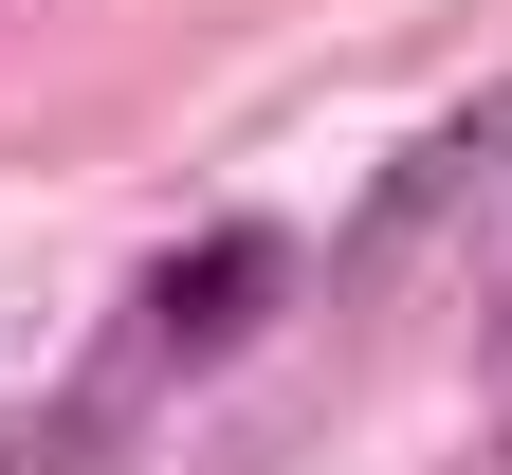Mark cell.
Instances as JSON below:
<instances>
[{
    "mask_svg": "<svg viewBox=\"0 0 512 475\" xmlns=\"http://www.w3.org/2000/svg\"><path fill=\"white\" fill-rule=\"evenodd\" d=\"M275 293H293V238H275V220H202V238H183L165 275H147L128 348H147V366H165V348H238V329L275 311Z\"/></svg>",
    "mask_w": 512,
    "mask_h": 475,
    "instance_id": "6da1fadb",
    "label": "cell"
},
{
    "mask_svg": "<svg viewBox=\"0 0 512 475\" xmlns=\"http://www.w3.org/2000/svg\"><path fill=\"white\" fill-rule=\"evenodd\" d=\"M476 201H512V92H476L439 147H403V165H384V201H366V275L439 256V220H476Z\"/></svg>",
    "mask_w": 512,
    "mask_h": 475,
    "instance_id": "7a4b0ae2",
    "label": "cell"
}]
</instances>
